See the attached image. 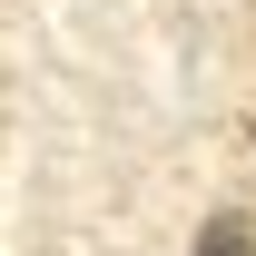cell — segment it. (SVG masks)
I'll list each match as a JSON object with an SVG mask.
<instances>
[{
  "label": "cell",
  "instance_id": "obj_1",
  "mask_svg": "<svg viewBox=\"0 0 256 256\" xmlns=\"http://www.w3.org/2000/svg\"><path fill=\"white\" fill-rule=\"evenodd\" d=\"M188 256H256V226H246V217H207Z\"/></svg>",
  "mask_w": 256,
  "mask_h": 256
}]
</instances>
